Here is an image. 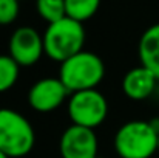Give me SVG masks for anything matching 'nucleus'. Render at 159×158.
<instances>
[{
	"label": "nucleus",
	"mask_w": 159,
	"mask_h": 158,
	"mask_svg": "<svg viewBox=\"0 0 159 158\" xmlns=\"http://www.w3.org/2000/svg\"><path fill=\"white\" fill-rule=\"evenodd\" d=\"M98 136L93 129L71 124L66 127L59 140V152L62 158H96Z\"/></svg>",
	"instance_id": "7"
},
{
	"label": "nucleus",
	"mask_w": 159,
	"mask_h": 158,
	"mask_svg": "<svg viewBox=\"0 0 159 158\" xmlns=\"http://www.w3.org/2000/svg\"><path fill=\"white\" fill-rule=\"evenodd\" d=\"M19 17V0H0V25H11Z\"/></svg>",
	"instance_id": "14"
},
{
	"label": "nucleus",
	"mask_w": 159,
	"mask_h": 158,
	"mask_svg": "<svg viewBox=\"0 0 159 158\" xmlns=\"http://www.w3.org/2000/svg\"><path fill=\"white\" fill-rule=\"evenodd\" d=\"M158 152H159V138H158Z\"/></svg>",
	"instance_id": "16"
},
{
	"label": "nucleus",
	"mask_w": 159,
	"mask_h": 158,
	"mask_svg": "<svg viewBox=\"0 0 159 158\" xmlns=\"http://www.w3.org/2000/svg\"><path fill=\"white\" fill-rule=\"evenodd\" d=\"M20 76V65L9 56L0 54V93L11 90Z\"/></svg>",
	"instance_id": "12"
},
{
	"label": "nucleus",
	"mask_w": 159,
	"mask_h": 158,
	"mask_svg": "<svg viewBox=\"0 0 159 158\" xmlns=\"http://www.w3.org/2000/svg\"><path fill=\"white\" fill-rule=\"evenodd\" d=\"M70 92L59 78H43L36 81L28 92V104L39 113H50L70 98Z\"/></svg>",
	"instance_id": "8"
},
{
	"label": "nucleus",
	"mask_w": 159,
	"mask_h": 158,
	"mask_svg": "<svg viewBox=\"0 0 159 158\" xmlns=\"http://www.w3.org/2000/svg\"><path fill=\"white\" fill-rule=\"evenodd\" d=\"M105 78V64L93 51H80L60 64L59 79L70 93L93 90Z\"/></svg>",
	"instance_id": "1"
},
{
	"label": "nucleus",
	"mask_w": 159,
	"mask_h": 158,
	"mask_svg": "<svg viewBox=\"0 0 159 158\" xmlns=\"http://www.w3.org/2000/svg\"><path fill=\"white\" fill-rule=\"evenodd\" d=\"M37 14L48 23H54L66 17L65 0H36Z\"/></svg>",
	"instance_id": "13"
},
{
	"label": "nucleus",
	"mask_w": 159,
	"mask_h": 158,
	"mask_svg": "<svg viewBox=\"0 0 159 158\" xmlns=\"http://www.w3.org/2000/svg\"><path fill=\"white\" fill-rule=\"evenodd\" d=\"M101 0H65L66 17L74 19L80 23L90 20L99 9Z\"/></svg>",
	"instance_id": "11"
},
{
	"label": "nucleus",
	"mask_w": 159,
	"mask_h": 158,
	"mask_svg": "<svg viewBox=\"0 0 159 158\" xmlns=\"http://www.w3.org/2000/svg\"><path fill=\"white\" fill-rule=\"evenodd\" d=\"M9 56L20 67L36 65L45 54L43 36L33 26H20L9 37Z\"/></svg>",
	"instance_id": "6"
},
{
	"label": "nucleus",
	"mask_w": 159,
	"mask_h": 158,
	"mask_svg": "<svg viewBox=\"0 0 159 158\" xmlns=\"http://www.w3.org/2000/svg\"><path fill=\"white\" fill-rule=\"evenodd\" d=\"M68 116L73 124L96 129L104 124L108 115V103L98 89L71 93L68 98Z\"/></svg>",
	"instance_id": "5"
},
{
	"label": "nucleus",
	"mask_w": 159,
	"mask_h": 158,
	"mask_svg": "<svg viewBox=\"0 0 159 158\" xmlns=\"http://www.w3.org/2000/svg\"><path fill=\"white\" fill-rule=\"evenodd\" d=\"M19 2H20V0H19Z\"/></svg>",
	"instance_id": "18"
},
{
	"label": "nucleus",
	"mask_w": 159,
	"mask_h": 158,
	"mask_svg": "<svg viewBox=\"0 0 159 158\" xmlns=\"http://www.w3.org/2000/svg\"><path fill=\"white\" fill-rule=\"evenodd\" d=\"M85 44V28L84 23L63 17L54 23H48L43 33V48L45 54L57 62H65L66 59L84 51Z\"/></svg>",
	"instance_id": "2"
},
{
	"label": "nucleus",
	"mask_w": 159,
	"mask_h": 158,
	"mask_svg": "<svg viewBox=\"0 0 159 158\" xmlns=\"http://www.w3.org/2000/svg\"><path fill=\"white\" fill-rule=\"evenodd\" d=\"M158 138L150 121L133 119L117 129L114 151L119 158H152L158 152Z\"/></svg>",
	"instance_id": "3"
},
{
	"label": "nucleus",
	"mask_w": 159,
	"mask_h": 158,
	"mask_svg": "<svg viewBox=\"0 0 159 158\" xmlns=\"http://www.w3.org/2000/svg\"><path fill=\"white\" fill-rule=\"evenodd\" d=\"M138 54L141 65L148 68L159 79V23L148 26L142 33L138 45Z\"/></svg>",
	"instance_id": "10"
},
{
	"label": "nucleus",
	"mask_w": 159,
	"mask_h": 158,
	"mask_svg": "<svg viewBox=\"0 0 159 158\" xmlns=\"http://www.w3.org/2000/svg\"><path fill=\"white\" fill-rule=\"evenodd\" d=\"M96 158H105V157H101V155H99V157H96Z\"/></svg>",
	"instance_id": "17"
},
{
	"label": "nucleus",
	"mask_w": 159,
	"mask_h": 158,
	"mask_svg": "<svg viewBox=\"0 0 159 158\" xmlns=\"http://www.w3.org/2000/svg\"><path fill=\"white\" fill-rule=\"evenodd\" d=\"M36 144L31 122L17 110L0 108V152L9 158L28 155Z\"/></svg>",
	"instance_id": "4"
},
{
	"label": "nucleus",
	"mask_w": 159,
	"mask_h": 158,
	"mask_svg": "<svg viewBox=\"0 0 159 158\" xmlns=\"http://www.w3.org/2000/svg\"><path fill=\"white\" fill-rule=\"evenodd\" d=\"M158 81L148 68L139 65L128 70L122 78V92L131 101H144L153 95Z\"/></svg>",
	"instance_id": "9"
},
{
	"label": "nucleus",
	"mask_w": 159,
	"mask_h": 158,
	"mask_svg": "<svg viewBox=\"0 0 159 158\" xmlns=\"http://www.w3.org/2000/svg\"><path fill=\"white\" fill-rule=\"evenodd\" d=\"M0 158H9V157H6V155H5L3 152H0Z\"/></svg>",
	"instance_id": "15"
}]
</instances>
